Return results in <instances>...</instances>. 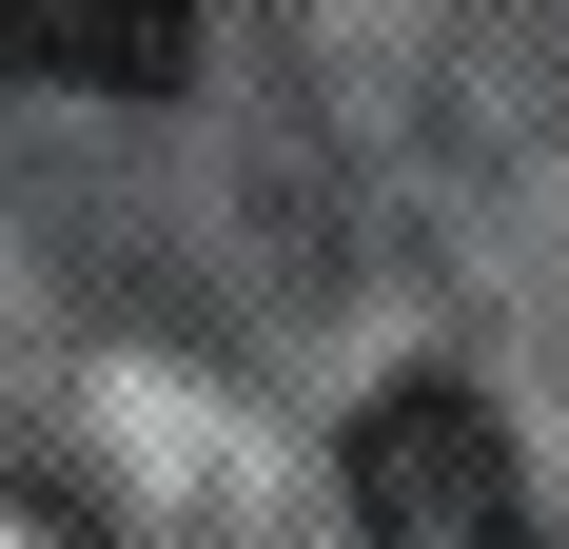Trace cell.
<instances>
[{"instance_id":"obj_1","label":"cell","mask_w":569,"mask_h":549,"mask_svg":"<svg viewBox=\"0 0 569 549\" xmlns=\"http://www.w3.org/2000/svg\"><path fill=\"white\" fill-rule=\"evenodd\" d=\"M353 530L373 549H530V510H511V432H491V392H452V373H393L373 412H353Z\"/></svg>"},{"instance_id":"obj_2","label":"cell","mask_w":569,"mask_h":549,"mask_svg":"<svg viewBox=\"0 0 569 549\" xmlns=\"http://www.w3.org/2000/svg\"><path fill=\"white\" fill-rule=\"evenodd\" d=\"M0 59L79 79V99H177L197 79V0H0Z\"/></svg>"}]
</instances>
